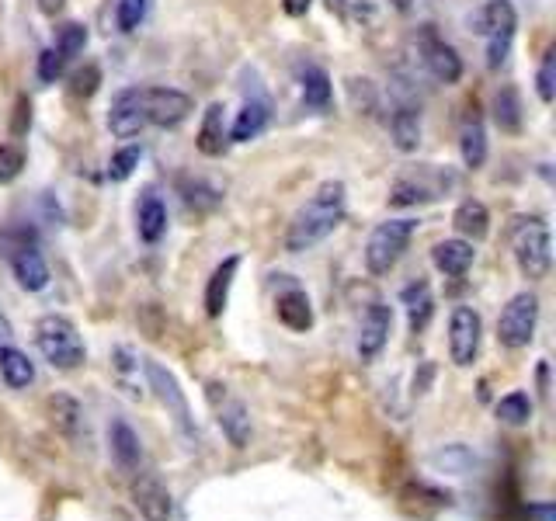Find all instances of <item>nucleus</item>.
<instances>
[{
	"mask_svg": "<svg viewBox=\"0 0 556 521\" xmlns=\"http://www.w3.org/2000/svg\"><path fill=\"white\" fill-rule=\"evenodd\" d=\"M345 181H324L317 185V192L306 198L296 209V216L289 219L285 230V251L303 254L313 251L320 240H327L345 219Z\"/></svg>",
	"mask_w": 556,
	"mask_h": 521,
	"instance_id": "nucleus-1",
	"label": "nucleus"
},
{
	"mask_svg": "<svg viewBox=\"0 0 556 521\" xmlns=\"http://www.w3.org/2000/svg\"><path fill=\"white\" fill-rule=\"evenodd\" d=\"M35 344H39L42 358L60 372H73L87 362L84 337H80L77 324L70 317H63V313H46L35 324Z\"/></svg>",
	"mask_w": 556,
	"mask_h": 521,
	"instance_id": "nucleus-2",
	"label": "nucleus"
},
{
	"mask_svg": "<svg viewBox=\"0 0 556 521\" xmlns=\"http://www.w3.org/2000/svg\"><path fill=\"white\" fill-rule=\"evenodd\" d=\"M511 254H515V264L529 282H543L553 268V240H550V226L539 216L518 219L515 230H511Z\"/></svg>",
	"mask_w": 556,
	"mask_h": 521,
	"instance_id": "nucleus-3",
	"label": "nucleus"
},
{
	"mask_svg": "<svg viewBox=\"0 0 556 521\" xmlns=\"http://www.w3.org/2000/svg\"><path fill=\"white\" fill-rule=\"evenodd\" d=\"M470 25L473 32L487 39V66L490 70H501L511 53V39H515V28H518V14L511 7V0H487L470 18Z\"/></svg>",
	"mask_w": 556,
	"mask_h": 521,
	"instance_id": "nucleus-4",
	"label": "nucleus"
},
{
	"mask_svg": "<svg viewBox=\"0 0 556 521\" xmlns=\"http://www.w3.org/2000/svg\"><path fill=\"white\" fill-rule=\"evenodd\" d=\"M414 233H417V219L411 216L379 223L369 233V240H365V268H369V275H390L397 268V261L404 258Z\"/></svg>",
	"mask_w": 556,
	"mask_h": 521,
	"instance_id": "nucleus-5",
	"label": "nucleus"
},
{
	"mask_svg": "<svg viewBox=\"0 0 556 521\" xmlns=\"http://www.w3.org/2000/svg\"><path fill=\"white\" fill-rule=\"evenodd\" d=\"M452 185H456V178H452L449 171L442 174L435 164H424V167H417V171L397 174V181H393V188H390V205L407 209V205L435 202V198H442Z\"/></svg>",
	"mask_w": 556,
	"mask_h": 521,
	"instance_id": "nucleus-6",
	"label": "nucleus"
},
{
	"mask_svg": "<svg viewBox=\"0 0 556 521\" xmlns=\"http://www.w3.org/2000/svg\"><path fill=\"white\" fill-rule=\"evenodd\" d=\"M536 324H539V296L536 292H518V296L501 310V320H497V341L511 351L529 348L532 337H536Z\"/></svg>",
	"mask_w": 556,
	"mask_h": 521,
	"instance_id": "nucleus-7",
	"label": "nucleus"
},
{
	"mask_svg": "<svg viewBox=\"0 0 556 521\" xmlns=\"http://www.w3.org/2000/svg\"><path fill=\"white\" fill-rule=\"evenodd\" d=\"M195 112V101L178 87H143V115L146 126L174 129Z\"/></svg>",
	"mask_w": 556,
	"mask_h": 521,
	"instance_id": "nucleus-8",
	"label": "nucleus"
},
{
	"mask_svg": "<svg viewBox=\"0 0 556 521\" xmlns=\"http://www.w3.org/2000/svg\"><path fill=\"white\" fill-rule=\"evenodd\" d=\"M480 337H484V320L473 306H456L449 317V355L459 369H470L477 362Z\"/></svg>",
	"mask_w": 556,
	"mask_h": 521,
	"instance_id": "nucleus-9",
	"label": "nucleus"
},
{
	"mask_svg": "<svg viewBox=\"0 0 556 521\" xmlns=\"http://www.w3.org/2000/svg\"><path fill=\"white\" fill-rule=\"evenodd\" d=\"M417 53H421V63L428 66V73L438 84H459V80H463V60H459V53L435 32V28H421V35H417Z\"/></svg>",
	"mask_w": 556,
	"mask_h": 521,
	"instance_id": "nucleus-10",
	"label": "nucleus"
},
{
	"mask_svg": "<svg viewBox=\"0 0 556 521\" xmlns=\"http://www.w3.org/2000/svg\"><path fill=\"white\" fill-rule=\"evenodd\" d=\"M143 372H146V383H150V390L157 393V400L174 414L178 428L185 431V435H192V431H195L192 428V410H188V396L178 386V379H174L160 362H153V358H143Z\"/></svg>",
	"mask_w": 556,
	"mask_h": 521,
	"instance_id": "nucleus-11",
	"label": "nucleus"
},
{
	"mask_svg": "<svg viewBox=\"0 0 556 521\" xmlns=\"http://www.w3.org/2000/svg\"><path fill=\"white\" fill-rule=\"evenodd\" d=\"M129 497H133V508L146 521H171L174 518V497H171V490H167L153 473H143V469H136L133 483H129Z\"/></svg>",
	"mask_w": 556,
	"mask_h": 521,
	"instance_id": "nucleus-12",
	"label": "nucleus"
},
{
	"mask_svg": "<svg viewBox=\"0 0 556 521\" xmlns=\"http://www.w3.org/2000/svg\"><path fill=\"white\" fill-rule=\"evenodd\" d=\"M206 396H209L212 410H216L219 428L226 431V438H230L237 449H244L247 438H251V417H247V407L240 400H233V396L226 393V386H219V383H209Z\"/></svg>",
	"mask_w": 556,
	"mask_h": 521,
	"instance_id": "nucleus-13",
	"label": "nucleus"
},
{
	"mask_svg": "<svg viewBox=\"0 0 556 521\" xmlns=\"http://www.w3.org/2000/svg\"><path fill=\"white\" fill-rule=\"evenodd\" d=\"M108 129L119 139H133L146 129V115H143V87H126L112 98V108H108Z\"/></svg>",
	"mask_w": 556,
	"mask_h": 521,
	"instance_id": "nucleus-14",
	"label": "nucleus"
},
{
	"mask_svg": "<svg viewBox=\"0 0 556 521\" xmlns=\"http://www.w3.org/2000/svg\"><path fill=\"white\" fill-rule=\"evenodd\" d=\"M390 330H393V310L386 303H372L362 317V330H358V358L372 362L386 348V341H390Z\"/></svg>",
	"mask_w": 556,
	"mask_h": 521,
	"instance_id": "nucleus-15",
	"label": "nucleus"
},
{
	"mask_svg": "<svg viewBox=\"0 0 556 521\" xmlns=\"http://www.w3.org/2000/svg\"><path fill=\"white\" fill-rule=\"evenodd\" d=\"M299 77V94H303V105L313 108V112H327L334 98V87H331V73L317 63H303L296 70Z\"/></svg>",
	"mask_w": 556,
	"mask_h": 521,
	"instance_id": "nucleus-16",
	"label": "nucleus"
},
{
	"mask_svg": "<svg viewBox=\"0 0 556 521\" xmlns=\"http://www.w3.org/2000/svg\"><path fill=\"white\" fill-rule=\"evenodd\" d=\"M7 261H11L14 278H18V285L25 292H42L49 285V264H46V258H42V251L35 244L14 251Z\"/></svg>",
	"mask_w": 556,
	"mask_h": 521,
	"instance_id": "nucleus-17",
	"label": "nucleus"
},
{
	"mask_svg": "<svg viewBox=\"0 0 556 521\" xmlns=\"http://www.w3.org/2000/svg\"><path fill=\"white\" fill-rule=\"evenodd\" d=\"M473 258H477V251H473V244L470 240H463V237L442 240V244H435V251H431L435 268L449 278H463L466 271L473 268Z\"/></svg>",
	"mask_w": 556,
	"mask_h": 521,
	"instance_id": "nucleus-18",
	"label": "nucleus"
},
{
	"mask_svg": "<svg viewBox=\"0 0 556 521\" xmlns=\"http://www.w3.org/2000/svg\"><path fill=\"white\" fill-rule=\"evenodd\" d=\"M268 122H272V105L265 98H251L237 112V119H233L230 143H251V139H258L268 129Z\"/></svg>",
	"mask_w": 556,
	"mask_h": 521,
	"instance_id": "nucleus-19",
	"label": "nucleus"
},
{
	"mask_svg": "<svg viewBox=\"0 0 556 521\" xmlns=\"http://www.w3.org/2000/svg\"><path fill=\"white\" fill-rule=\"evenodd\" d=\"M195 146H199V153H206V157H223L226 146H230V129H226L223 105H219V101L202 112V126H199V136H195Z\"/></svg>",
	"mask_w": 556,
	"mask_h": 521,
	"instance_id": "nucleus-20",
	"label": "nucleus"
},
{
	"mask_svg": "<svg viewBox=\"0 0 556 521\" xmlns=\"http://www.w3.org/2000/svg\"><path fill=\"white\" fill-rule=\"evenodd\" d=\"M452 226H456L459 237L470 240V244L484 240L487 233H490V212H487V205L480 202V198H463V202L456 205V212H452Z\"/></svg>",
	"mask_w": 556,
	"mask_h": 521,
	"instance_id": "nucleus-21",
	"label": "nucleus"
},
{
	"mask_svg": "<svg viewBox=\"0 0 556 521\" xmlns=\"http://www.w3.org/2000/svg\"><path fill=\"white\" fill-rule=\"evenodd\" d=\"M136 230L143 244H160V237L167 233V205L160 202V195L146 192L136 205Z\"/></svg>",
	"mask_w": 556,
	"mask_h": 521,
	"instance_id": "nucleus-22",
	"label": "nucleus"
},
{
	"mask_svg": "<svg viewBox=\"0 0 556 521\" xmlns=\"http://www.w3.org/2000/svg\"><path fill=\"white\" fill-rule=\"evenodd\" d=\"M237 268H240V258L237 254H230L223 264H216V271L209 275V285H206V313L212 320L223 317L226 310V299H230V289H233V278H237Z\"/></svg>",
	"mask_w": 556,
	"mask_h": 521,
	"instance_id": "nucleus-23",
	"label": "nucleus"
},
{
	"mask_svg": "<svg viewBox=\"0 0 556 521\" xmlns=\"http://www.w3.org/2000/svg\"><path fill=\"white\" fill-rule=\"evenodd\" d=\"M108 445H112L115 462H119L126 473H136L139 459H143V445H139V435L122 421V417L119 421H112V428H108Z\"/></svg>",
	"mask_w": 556,
	"mask_h": 521,
	"instance_id": "nucleus-24",
	"label": "nucleus"
},
{
	"mask_svg": "<svg viewBox=\"0 0 556 521\" xmlns=\"http://www.w3.org/2000/svg\"><path fill=\"white\" fill-rule=\"evenodd\" d=\"M0 379L11 390H28L35 383V365L28 362V355L14 344H0Z\"/></svg>",
	"mask_w": 556,
	"mask_h": 521,
	"instance_id": "nucleus-25",
	"label": "nucleus"
},
{
	"mask_svg": "<svg viewBox=\"0 0 556 521\" xmlns=\"http://www.w3.org/2000/svg\"><path fill=\"white\" fill-rule=\"evenodd\" d=\"M278 320L296 334H306L313 327V306L310 296L303 289H289L285 296H278Z\"/></svg>",
	"mask_w": 556,
	"mask_h": 521,
	"instance_id": "nucleus-26",
	"label": "nucleus"
},
{
	"mask_svg": "<svg viewBox=\"0 0 556 521\" xmlns=\"http://www.w3.org/2000/svg\"><path fill=\"white\" fill-rule=\"evenodd\" d=\"M459 153H463V164L470 171H480L487 164V129L477 115L466 119L463 129H459Z\"/></svg>",
	"mask_w": 556,
	"mask_h": 521,
	"instance_id": "nucleus-27",
	"label": "nucleus"
},
{
	"mask_svg": "<svg viewBox=\"0 0 556 521\" xmlns=\"http://www.w3.org/2000/svg\"><path fill=\"white\" fill-rule=\"evenodd\" d=\"M390 132L400 153H414L421 146V112L414 105H400L390 119Z\"/></svg>",
	"mask_w": 556,
	"mask_h": 521,
	"instance_id": "nucleus-28",
	"label": "nucleus"
},
{
	"mask_svg": "<svg viewBox=\"0 0 556 521\" xmlns=\"http://www.w3.org/2000/svg\"><path fill=\"white\" fill-rule=\"evenodd\" d=\"M490 115H494V126L508 136H518L522 132V98H518L515 87H501L494 94V105H490Z\"/></svg>",
	"mask_w": 556,
	"mask_h": 521,
	"instance_id": "nucleus-29",
	"label": "nucleus"
},
{
	"mask_svg": "<svg viewBox=\"0 0 556 521\" xmlns=\"http://www.w3.org/2000/svg\"><path fill=\"white\" fill-rule=\"evenodd\" d=\"M49 421L56 424V431H63L67 438H73L80 431V424H84V410H80V403L73 400L67 393H56L49 396Z\"/></svg>",
	"mask_w": 556,
	"mask_h": 521,
	"instance_id": "nucleus-30",
	"label": "nucleus"
},
{
	"mask_svg": "<svg viewBox=\"0 0 556 521\" xmlns=\"http://www.w3.org/2000/svg\"><path fill=\"white\" fill-rule=\"evenodd\" d=\"M404 306H407V324L417 334V330L428 327L431 320V310H435V299H431V289L428 282H414L404 289Z\"/></svg>",
	"mask_w": 556,
	"mask_h": 521,
	"instance_id": "nucleus-31",
	"label": "nucleus"
},
{
	"mask_svg": "<svg viewBox=\"0 0 556 521\" xmlns=\"http://www.w3.org/2000/svg\"><path fill=\"white\" fill-rule=\"evenodd\" d=\"M153 11V0H115V28L122 35H136Z\"/></svg>",
	"mask_w": 556,
	"mask_h": 521,
	"instance_id": "nucleus-32",
	"label": "nucleus"
},
{
	"mask_svg": "<svg viewBox=\"0 0 556 521\" xmlns=\"http://www.w3.org/2000/svg\"><path fill=\"white\" fill-rule=\"evenodd\" d=\"M327 7H331V14H338L345 25H372L376 21V4L372 0H327Z\"/></svg>",
	"mask_w": 556,
	"mask_h": 521,
	"instance_id": "nucleus-33",
	"label": "nucleus"
},
{
	"mask_svg": "<svg viewBox=\"0 0 556 521\" xmlns=\"http://www.w3.org/2000/svg\"><path fill=\"white\" fill-rule=\"evenodd\" d=\"M497 417H501L504 424H529V417H532V400H529V393H522V390H515V393H508V396H501L497 400Z\"/></svg>",
	"mask_w": 556,
	"mask_h": 521,
	"instance_id": "nucleus-34",
	"label": "nucleus"
},
{
	"mask_svg": "<svg viewBox=\"0 0 556 521\" xmlns=\"http://www.w3.org/2000/svg\"><path fill=\"white\" fill-rule=\"evenodd\" d=\"M139 160H143V146H136V143L115 150L112 160H108V178H112V181H129V178H133V171L139 167Z\"/></svg>",
	"mask_w": 556,
	"mask_h": 521,
	"instance_id": "nucleus-35",
	"label": "nucleus"
},
{
	"mask_svg": "<svg viewBox=\"0 0 556 521\" xmlns=\"http://www.w3.org/2000/svg\"><path fill=\"white\" fill-rule=\"evenodd\" d=\"M84 46H87V25H80V21L60 25V32H56V49L67 56V63L73 60V56L84 53Z\"/></svg>",
	"mask_w": 556,
	"mask_h": 521,
	"instance_id": "nucleus-36",
	"label": "nucleus"
},
{
	"mask_svg": "<svg viewBox=\"0 0 556 521\" xmlns=\"http://www.w3.org/2000/svg\"><path fill=\"white\" fill-rule=\"evenodd\" d=\"M112 358H115V362H112V365H115V372H119V383L126 386V390L133 393V396L143 393V390H139V383L133 379V376H139V362L133 358V351H129L126 344H122V348H115V351H112Z\"/></svg>",
	"mask_w": 556,
	"mask_h": 521,
	"instance_id": "nucleus-37",
	"label": "nucleus"
},
{
	"mask_svg": "<svg viewBox=\"0 0 556 521\" xmlns=\"http://www.w3.org/2000/svg\"><path fill=\"white\" fill-rule=\"evenodd\" d=\"M63 70H67V56H63L56 46L42 49V53H39V63H35V73H39L42 84H56V80L63 77Z\"/></svg>",
	"mask_w": 556,
	"mask_h": 521,
	"instance_id": "nucleus-38",
	"label": "nucleus"
},
{
	"mask_svg": "<svg viewBox=\"0 0 556 521\" xmlns=\"http://www.w3.org/2000/svg\"><path fill=\"white\" fill-rule=\"evenodd\" d=\"M25 171V150L18 143H0V185H11Z\"/></svg>",
	"mask_w": 556,
	"mask_h": 521,
	"instance_id": "nucleus-39",
	"label": "nucleus"
},
{
	"mask_svg": "<svg viewBox=\"0 0 556 521\" xmlns=\"http://www.w3.org/2000/svg\"><path fill=\"white\" fill-rule=\"evenodd\" d=\"M536 91H539V101H543V105H553V98H556V49H550V53L543 56V66H539V73H536Z\"/></svg>",
	"mask_w": 556,
	"mask_h": 521,
	"instance_id": "nucleus-40",
	"label": "nucleus"
},
{
	"mask_svg": "<svg viewBox=\"0 0 556 521\" xmlns=\"http://www.w3.org/2000/svg\"><path fill=\"white\" fill-rule=\"evenodd\" d=\"M98 84H101V70L94 63H84V70H77L70 77V94L73 98H91L94 91H98Z\"/></svg>",
	"mask_w": 556,
	"mask_h": 521,
	"instance_id": "nucleus-41",
	"label": "nucleus"
},
{
	"mask_svg": "<svg viewBox=\"0 0 556 521\" xmlns=\"http://www.w3.org/2000/svg\"><path fill=\"white\" fill-rule=\"evenodd\" d=\"M219 195L216 188L202 185V181H195V188H185V202L195 205V209H212V205H219Z\"/></svg>",
	"mask_w": 556,
	"mask_h": 521,
	"instance_id": "nucleus-42",
	"label": "nucleus"
},
{
	"mask_svg": "<svg viewBox=\"0 0 556 521\" xmlns=\"http://www.w3.org/2000/svg\"><path fill=\"white\" fill-rule=\"evenodd\" d=\"M28 126H32V101L21 94L18 105H14V126H11V132H14V136H25Z\"/></svg>",
	"mask_w": 556,
	"mask_h": 521,
	"instance_id": "nucleus-43",
	"label": "nucleus"
},
{
	"mask_svg": "<svg viewBox=\"0 0 556 521\" xmlns=\"http://www.w3.org/2000/svg\"><path fill=\"white\" fill-rule=\"evenodd\" d=\"M313 0H282V11L289 14V18H303L306 11H310Z\"/></svg>",
	"mask_w": 556,
	"mask_h": 521,
	"instance_id": "nucleus-44",
	"label": "nucleus"
},
{
	"mask_svg": "<svg viewBox=\"0 0 556 521\" xmlns=\"http://www.w3.org/2000/svg\"><path fill=\"white\" fill-rule=\"evenodd\" d=\"M35 4H39V11L46 14V18H56V14L67 7V0H35Z\"/></svg>",
	"mask_w": 556,
	"mask_h": 521,
	"instance_id": "nucleus-45",
	"label": "nucleus"
},
{
	"mask_svg": "<svg viewBox=\"0 0 556 521\" xmlns=\"http://www.w3.org/2000/svg\"><path fill=\"white\" fill-rule=\"evenodd\" d=\"M7 337H11V324H7L4 313H0V344H7Z\"/></svg>",
	"mask_w": 556,
	"mask_h": 521,
	"instance_id": "nucleus-46",
	"label": "nucleus"
},
{
	"mask_svg": "<svg viewBox=\"0 0 556 521\" xmlns=\"http://www.w3.org/2000/svg\"><path fill=\"white\" fill-rule=\"evenodd\" d=\"M390 4L397 7L400 14H407V11H411V7H414V0H390Z\"/></svg>",
	"mask_w": 556,
	"mask_h": 521,
	"instance_id": "nucleus-47",
	"label": "nucleus"
},
{
	"mask_svg": "<svg viewBox=\"0 0 556 521\" xmlns=\"http://www.w3.org/2000/svg\"><path fill=\"white\" fill-rule=\"evenodd\" d=\"M536 515H539V521H553V508L550 504H543V508H536Z\"/></svg>",
	"mask_w": 556,
	"mask_h": 521,
	"instance_id": "nucleus-48",
	"label": "nucleus"
}]
</instances>
